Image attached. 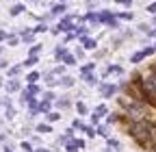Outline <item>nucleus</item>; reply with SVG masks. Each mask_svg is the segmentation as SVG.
<instances>
[{
  "mask_svg": "<svg viewBox=\"0 0 156 152\" xmlns=\"http://www.w3.org/2000/svg\"><path fill=\"white\" fill-rule=\"evenodd\" d=\"M76 109H78V113H80V115H85V113H87V107H85L83 102H78V104H76Z\"/></svg>",
  "mask_w": 156,
  "mask_h": 152,
  "instance_id": "14",
  "label": "nucleus"
},
{
  "mask_svg": "<svg viewBox=\"0 0 156 152\" xmlns=\"http://www.w3.org/2000/svg\"><path fill=\"white\" fill-rule=\"evenodd\" d=\"M37 152H46V150H37Z\"/></svg>",
  "mask_w": 156,
  "mask_h": 152,
  "instance_id": "26",
  "label": "nucleus"
},
{
  "mask_svg": "<svg viewBox=\"0 0 156 152\" xmlns=\"http://www.w3.org/2000/svg\"><path fill=\"white\" fill-rule=\"evenodd\" d=\"M108 146L111 148H119V141H117V139H108Z\"/></svg>",
  "mask_w": 156,
  "mask_h": 152,
  "instance_id": "18",
  "label": "nucleus"
},
{
  "mask_svg": "<svg viewBox=\"0 0 156 152\" xmlns=\"http://www.w3.org/2000/svg\"><path fill=\"white\" fill-rule=\"evenodd\" d=\"M98 135H102V137H108V128H106V126H100V128H98Z\"/></svg>",
  "mask_w": 156,
  "mask_h": 152,
  "instance_id": "13",
  "label": "nucleus"
},
{
  "mask_svg": "<svg viewBox=\"0 0 156 152\" xmlns=\"http://www.w3.org/2000/svg\"><path fill=\"white\" fill-rule=\"evenodd\" d=\"M5 37H7V35H5V33H0V42H2V39H5Z\"/></svg>",
  "mask_w": 156,
  "mask_h": 152,
  "instance_id": "24",
  "label": "nucleus"
},
{
  "mask_svg": "<svg viewBox=\"0 0 156 152\" xmlns=\"http://www.w3.org/2000/svg\"><path fill=\"white\" fill-rule=\"evenodd\" d=\"M0 85H2V83H0Z\"/></svg>",
  "mask_w": 156,
  "mask_h": 152,
  "instance_id": "29",
  "label": "nucleus"
},
{
  "mask_svg": "<svg viewBox=\"0 0 156 152\" xmlns=\"http://www.w3.org/2000/svg\"><path fill=\"white\" fill-rule=\"evenodd\" d=\"M9 74H11V76H15V74H20V67H17V65H15V67H11V70H9Z\"/></svg>",
  "mask_w": 156,
  "mask_h": 152,
  "instance_id": "20",
  "label": "nucleus"
},
{
  "mask_svg": "<svg viewBox=\"0 0 156 152\" xmlns=\"http://www.w3.org/2000/svg\"><path fill=\"white\" fill-rule=\"evenodd\" d=\"M7 89H9V91H17V89H20V83H15V81H11V83L7 85Z\"/></svg>",
  "mask_w": 156,
  "mask_h": 152,
  "instance_id": "11",
  "label": "nucleus"
},
{
  "mask_svg": "<svg viewBox=\"0 0 156 152\" xmlns=\"http://www.w3.org/2000/svg\"><path fill=\"white\" fill-rule=\"evenodd\" d=\"M39 50H41V46H33V48H30V54H37Z\"/></svg>",
  "mask_w": 156,
  "mask_h": 152,
  "instance_id": "21",
  "label": "nucleus"
},
{
  "mask_svg": "<svg viewBox=\"0 0 156 152\" xmlns=\"http://www.w3.org/2000/svg\"><path fill=\"white\" fill-rule=\"evenodd\" d=\"M150 35H152V37H156V31H150Z\"/></svg>",
  "mask_w": 156,
  "mask_h": 152,
  "instance_id": "25",
  "label": "nucleus"
},
{
  "mask_svg": "<svg viewBox=\"0 0 156 152\" xmlns=\"http://www.w3.org/2000/svg\"><path fill=\"white\" fill-rule=\"evenodd\" d=\"M26 81H28L30 85H33V83H37V81H39V74H37V72H30V74H28V78H26Z\"/></svg>",
  "mask_w": 156,
  "mask_h": 152,
  "instance_id": "7",
  "label": "nucleus"
},
{
  "mask_svg": "<svg viewBox=\"0 0 156 152\" xmlns=\"http://www.w3.org/2000/svg\"><path fill=\"white\" fill-rule=\"evenodd\" d=\"M145 56H147L145 52H136V54H132V63H139L141 59H145Z\"/></svg>",
  "mask_w": 156,
  "mask_h": 152,
  "instance_id": "4",
  "label": "nucleus"
},
{
  "mask_svg": "<svg viewBox=\"0 0 156 152\" xmlns=\"http://www.w3.org/2000/svg\"><path fill=\"white\" fill-rule=\"evenodd\" d=\"M83 46H85L87 50H93V48H95V39H89V37H85V39H83Z\"/></svg>",
  "mask_w": 156,
  "mask_h": 152,
  "instance_id": "3",
  "label": "nucleus"
},
{
  "mask_svg": "<svg viewBox=\"0 0 156 152\" xmlns=\"http://www.w3.org/2000/svg\"><path fill=\"white\" fill-rule=\"evenodd\" d=\"M35 63H37V56H35V54H30L28 59H26V63H24V65H26V67H33Z\"/></svg>",
  "mask_w": 156,
  "mask_h": 152,
  "instance_id": "8",
  "label": "nucleus"
},
{
  "mask_svg": "<svg viewBox=\"0 0 156 152\" xmlns=\"http://www.w3.org/2000/svg\"><path fill=\"white\" fill-rule=\"evenodd\" d=\"M63 11H65V5H56V7L52 9V15H61Z\"/></svg>",
  "mask_w": 156,
  "mask_h": 152,
  "instance_id": "6",
  "label": "nucleus"
},
{
  "mask_svg": "<svg viewBox=\"0 0 156 152\" xmlns=\"http://www.w3.org/2000/svg\"><path fill=\"white\" fill-rule=\"evenodd\" d=\"M154 128H156V122L150 118H143V120H130L126 132L141 148H150V135L154 132Z\"/></svg>",
  "mask_w": 156,
  "mask_h": 152,
  "instance_id": "1",
  "label": "nucleus"
},
{
  "mask_svg": "<svg viewBox=\"0 0 156 152\" xmlns=\"http://www.w3.org/2000/svg\"><path fill=\"white\" fill-rule=\"evenodd\" d=\"M24 11V5H15V7H11V15H20Z\"/></svg>",
  "mask_w": 156,
  "mask_h": 152,
  "instance_id": "5",
  "label": "nucleus"
},
{
  "mask_svg": "<svg viewBox=\"0 0 156 152\" xmlns=\"http://www.w3.org/2000/svg\"><path fill=\"white\" fill-rule=\"evenodd\" d=\"M46 118H48V122H56V120L61 118V115H58V113H48Z\"/></svg>",
  "mask_w": 156,
  "mask_h": 152,
  "instance_id": "15",
  "label": "nucleus"
},
{
  "mask_svg": "<svg viewBox=\"0 0 156 152\" xmlns=\"http://www.w3.org/2000/svg\"><path fill=\"white\" fill-rule=\"evenodd\" d=\"M61 85H63V87H72V85H74V81L69 78V76H65V78H61Z\"/></svg>",
  "mask_w": 156,
  "mask_h": 152,
  "instance_id": "10",
  "label": "nucleus"
},
{
  "mask_svg": "<svg viewBox=\"0 0 156 152\" xmlns=\"http://www.w3.org/2000/svg\"><path fill=\"white\" fill-rule=\"evenodd\" d=\"M35 31H37V33H44V31H48V26H46V24H39Z\"/></svg>",
  "mask_w": 156,
  "mask_h": 152,
  "instance_id": "19",
  "label": "nucleus"
},
{
  "mask_svg": "<svg viewBox=\"0 0 156 152\" xmlns=\"http://www.w3.org/2000/svg\"><path fill=\"white\" fill-rule=\"evenodd\" d=\"M154 48H156V46H154Z\"/></svg>",
  "mask_w": 156,
  "mask_h": 152,
  "instance_id": "30",
  "label": "nucleus"
},
{
  "mask_svg": "<svg viewBox=\"0 0 156 152\" xmlns=\"http://www.w3.org/2000/svg\"><path fill=\"white\" fill-rule=\"evenodd\" d=\"M85 81H87L89 85H95V76H91V74H85Z\"/></svg>",
  "mask_w": 156,
  "mask_h": 152,
  "instance_id": "17",
  "label": "nucleus"
},
{
  "mask_svg": "<svg viewBox=\"0 0 156 152\" xmlns=\"http://www.w3.org/2000/svg\"><path fill=\"white\" fill-rule=\"evenodd\" d=\"M17 44V37H9V46H15Z\"/></svg>",
  "mask_w": 156,
  "mask_h": 152,
  "instance_id": "22",
  "label": "nucleus"
},
{
  "mask_svg": "<svg viewBox=\"0 0 156 152\" xmlns=\"http://www.w3.org/2000/svg\"><path fill=\"white\" fill-rule=\"evenodd\" d=\"M74 63H76L74 56H72V54H65V65H74Z\"/></svg>",
  "mask_w": 156,
  "mask_h": 152,
  "instance_id": "16",
  "label": "nucleus"
},
{
  "mask_svg": "<svg viewBox=\"0 0 156 152\" xmlns=\"http://www.w3.org/2000/svg\"><path fill=\"white\" fill-rule=\"evenodd\" d=\"M37 130H39V132H50V124H39Z\"/></svg>",
  "mask_w": 156,
  "mask_h": 152,
  "instance_id": "12",
  "label": "nucleus"
},
{
  "mask_svg": "<svg viewBox=\"0 0 156 152\" xmlns=\"http://www.w3.org/2000/svg\"><path fill=\"white\" fill-rule=\"evenodd\" d=\"M30 2H37V0H30Z\"/></svg>",
  "mask_w": 156,
  "mask_h": 152,
  "instance_id": "27",
  "label": "nucleus"
},
{
  "mask_svg": "<svg viewBox=\"0 0 156 152\" xmlns=\"http://www.w3.org/2000/svg\"><path fill=\"white\" fill-rule=\"evenodd\" d=\"M100 91H102L104 98H111V96H115L117 87H115V85H100Z\"/></svg>",
  "mask_w": 156,
  "mask_h": 152,
  "instance_id": "2",
  "label": "nucleus"
},
{
  "mask_svg": "<svg viewBox=\"0 0 156 152\" xmlns=\"http://www.w3.org/2000/svg\"><path fill=\"white\" fill-rule=\"evenodd\" d=\"M5 152H11V150H5Z\"/></svg>",
  "mask_w": 156,
  "mask_h": 152,
  "instance_id": "28",
  "label": "nucleus"
},
{
  "mask_svg": "<svg viewBox=\"0 0 156 152\" xmlns=\"http://www.w3.org/2000/svg\"><path fill=\"white\" fill-rule=\"evenodd\" d=\"M147 11H150V13H156V2H154V5H150V7H147Z\"/></svg>",
  "mask_w": 156,
  "mask_h": 152,
  "instance_id": "23",
  "label": "nucleus"
},
{
  "mask_svg": "<svg viewBox=\"0 0 156 152\" xmlns=\"http://www.w3.org/2000/svg\"><path fill=\"white\" fill-rule=\"evenodd\" d=\"M95 115H100V118H102V115H106V107H104V104H100V107L95 109Z\"/></svg>",
  "mask_w": 156,
  "mask_h": 152,
  "instance_id": "9",
  "label": "nucleus"
}]
</instances>
